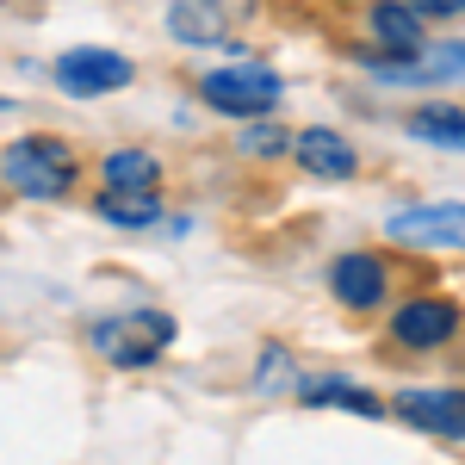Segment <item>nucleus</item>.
I'll return each mask as SVG.
<instances>
[{"mask_svg": "<svg viewBox=\"0 0 465 465\" xmlns=\"http://www.w3.org/2000/svg\"><path fill=\"white\" fill-rule=\"evenodd\" d=\"M366 37H372L391 63L422 56V19H416L410 0H372V13H366Z\"/></svg>", "mask_w": 465, "mask_h": 465, "instance_id": "11", "label": "nucleus"}, {"mask_svg": "<svg viewBox=\"0 0 465 465\" xmlns=\"http://www.w3.org/2000/svg\"><path fill=\"white\" fill-rule=\"evenodd\" d=\"M50 81H56L69 100H100V94L131 87L137 69H131V56H118L106 44H74V50H63V56L50 63Z\"/></svg>", "mask_w": 465, "mask_h": 465, "instance_id": "4", "label": "nucleus"}, {"mask_svg": "<svg viewBox=\"0 0 465 465\" xmlns=\"http://www.w3.org/2000/svg\"><path fill=\"white\" fill-rule=\"evenodd\" d=\"M0 112H6V100H0Z\"/></svg>", "mask_w": 465, "mask_h": 465, "instance_id": "19", "label": "nucleus"}, {"mask_svg": "<svg viewBox=\"0 0 465 465\" xmlns=\"http://www.w3.org/2000/svg\"><path fill=\"white\" fill-rule=\"evenodd\" d=\"M94 217H106L118 230H149V223L162 217V199H155V193H100Z\"/></svg>", "mask_w": 465, "mask_h": 465, "instance_id": "16", "label": "nucleus"}, {"mask_svg": "<svg viewBox=\"0 0 465 465\" xmlns=\"http://www.w3.org/2000/svg\"><path fill=\"white\" fill-rule=\"evenodd\" d=\"M87 341H94V354H106V366L137 372V366H149V360L174 341V317L168 311H124V317L94 322Z\"/></svg>", "mask_w": 465, "mask_h": 465, "instance_id": "2", "label": "nucleus"}, {"mask_svg": "<svg viewBox=\"0 0 465 465\" xmlns=\"http://www.w3.org/2000/svg\"><path fill=\"white\" fill-rule=\"evenodd\" d=\"M391 416H403L416 434H434V440H465V391L453 385H410L391 397Z\"/></svg>", "mask_w": 465, "mask_h": 465, "instance_id": "7", "label": "nucleus"}, {"mask_svg": "<svg viewBox=\"0 0 465 465\" xmlns=\"http://www.w3.org/2000/svg\"><path fill=\"white\" fill-rule=\"evenodd\" d=\"M329 292H335L341 311H379L385 292H391V273H385L379 254H366V249L335 254V261H329Z\"/></svg>", "mask_w": 465, "mask_h": 465, "instance_id": "9", "label": "nucleus"}, {"mask_svg": "<svg viewBox=\"0 0 465 465\" xmlns=\"http://www.w3.org/2000/svg\"><path fill=\"white\" fill-rule=\"evenodd\" d=\"M292 155H298V168H304V174H317V180H354L360 174L354 143H348L341 131H329V124L298 131V137H292Z\"/></svg>", "mask_w": 465, "mask_h": 465, "instance_id": "10", "label": "nucleus"}, {"mask_svg": "<svg viewBox=\"0 0 465 465\" xmlns=\"http://www.w3.org/2000/svg\"><path fill=\"white\" fill-rule=\"evenodd\" d=\"M100 174H106V193H155L162 162L149 149H112L106 162H100Z\"/></svg>", "mask_w": 465, "mask_h": 465, "instance_id": "13", "label": "nucleus"}, {"mask_svg": "<svg viewBox=\"0 0 465 465\" xmlns=\"http://www.w3.org/2000/svg\"><path fill=\"white\" fill-rule=\"evenodd\" d=\"M379 81H403V87H429V81H465V37L453 44H434L410 63H372Z\"/></svg>", "mask_w": 465, "mask_h": 465, "instance_id": "12", "label": "nucleus"}, {"mask_svg": "<svg viewBox=\"0 0 465 465\" xmlns=\"http://www.w3.org/2000/svg\"><path fill=\"white\" fill-rule=\"evenodd\" d=\"M460 335V304L453 298H403L391 311V341L397 348H416V354H434Z\"/></svg>", "mask_w": 465, "mask_h": 465, "instance_id": "8", "label": "nucleus"}, {"mask_svg": "<svg viewBox=\"0 0 465 465\" xmlns=\"http://www.w3.org/2000/svg\"><path fill=\"white\" fill-rule=\"evenodd\" d=\"M236 149H242V155H261V162H267V155H280V149H286V137H280V131H273L267 118H254V124H242Z\"/></svg>", "mask_w": 465, "mask_h": 465, "instance_id": "17", "label": "nucleus"}, {"mask_svg": "<svg viewBox=\"0 0 465 465\" xmlns=\"http://www.w3.org/2000/svg\"><path fill=\"white\" fill-rule=\"evenodd\" d=\"M403 124H410V137H416V143L465 149V112H460V106H416Z\"/></svg>", "mask_w": 465, "mask_h": 465, "instance_id": "14", "label": "nucleus"}, {"mask_svg": "<svg viewBox=\"0 0 465 465\" xmlns=\"http://www.w3.org/2000/svg\"><path fill=\"white\" fill-rule=\"evenodd\" d=\"M385 236L397 249H453L465 254V199H434L385 217Z\"/></svg>", "mask_w": 465, "mask_h": 465, "instance_id": "5", "label": "nucleus"}, {"mask_svg": "<svg viewBox=\"0 0 465 465\" xmlns=\"http://www.w3.org/2000/svg\"><path fill=\"white\" fill-rule=\"evenodd\" d=\"M298 391H304V403H341V410H354V416H366V422H379V416H385V403H379V397L360 391V385H348V379H335V372L304 379Z\"/></svg>", "mask_w": 465, "mask_h": 465, "instance_id": "15", "label": "nucleus"}, {"mask_svg": "<svg viewBox=\"0 0 465 465\" xmlns=\"http://www.w3.org/2000/svg\"><path fill=\"white\" fill-rule=\"evenodd\" d=\"M416 13H429V19H453V13H465V0H410Z\"/></svg>", "mask_w": 465, "mask_h": 465, "instance_id": "18", "label": "nucleus"}, {"mask_svg": "<svg viewBox=\"0 0 465 465\" xmlns=\"http://www.w3.org/2000/svg\"><path fill=\"white\" fill-rule=\"evenodd\" d=\"M0 174L6 186L19 193V199H63L81 174V162H74V149L63 137H50V131H32V137H13L6 155H0Z\"/></svg>", "mask_w": 465, "mask_h": 465, "instance_id": "1", "label": "nucleus"}, {"mask_svg": "<svg viewBox=\"0 0 465 465\" xmlns=\"http://www.w3.org/2000/svg\"><path fill=\"white\" fill-rule=\"evenodd\" d=\"M254 19V0H168L174 44H230Z\"/></svg>", "mask_w": 465, "mask_h": 465, "instance_id": "6", "label": "nucleus"}, {"mask_svg": "<svg viewBox=\"0 0 465 465\" xmlns=\"http://www.w3.org/2000/svg\"><path fill=\"white\" fill-rule=\"evenodd\" d=\"M280 94H286V81L273 69H261V63H230V69L199 74V100L230 112V118H267L280 106Z\"/></svg>", "mask_w": 465, "mask_h": 465, "instance_id": "3", "label": "nucleus"}]
</instances>
